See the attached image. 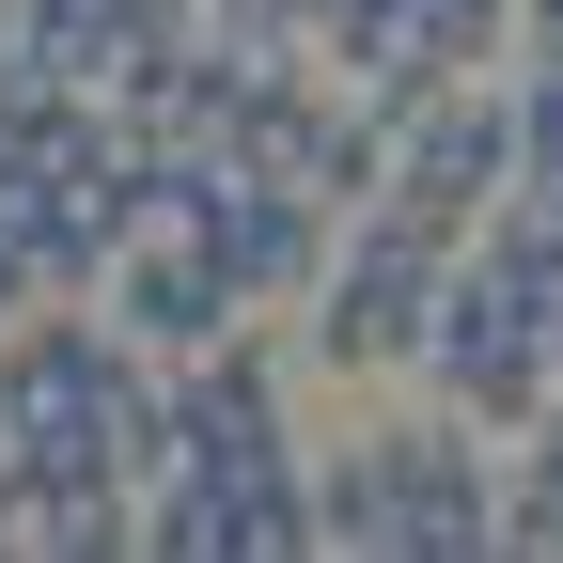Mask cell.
<instances>
[{"instance_id": "cell-1", "label": "cell", "mask_w": 563, "mask_h": 563, "mask_svg": "<svg viewBox=\"0 0 563 563\" xmlns=\"http://www.w3.org/2000/svg\"><path fill=\"white\" fill-rule=\"evenodd\" d=\"M313 501H329V548H376V563L439 548V563H470V548H501V439L454 422V407H422V422H376L361 454H329Z\"/></svg>"}, {"instance_id": "cell-2", "label": "cell", "mask_w": 563, "mask_h": 563, "mask_svg": "<svg viewBox=\"0 0 563 563\" xmlns=\"http://www.w3.org/2000/svg\"><path fill=\"white\" fill-rule=\"evenodd\" d=\"M485 220H422V203H361L344 220V251H329V282H313V361L329 376H407L422 361V329H439V282H454V251H470Z\"/></svg>"}, {"instance_id": "cell-3", "label": "cell", "mask_w": 563, "mask_h": 563, "mask_svg": "<svg viewBox=\"0 0 563 563\" xmlns=\"http://www.w3.org/2000/svg\"><path fill=\"white\" fill-rule=\"evenodd\" d=\"M422 391H439L454 422H485V439H532L548 422V391H563V344L485 282L470 251H454V282H439V329H422Z\"/></svg>"}, {"instance_id": "cell-4", "label": "cell", "mask_w": 563, "mask_h": 563, "mask_svg": "<svg viewBox=\"0 0 563 563\" xmlns=\"http://www.w3.org/2000/svg\"><path fill=\"white\" fill-rule=\"evenodd\" d=\"M501 188H517V95L439 79V95L391 110V188H376V203H422V220H501Z\"/></svg>"}, {"instance_id": "cell-5", "label": "cell", "mask_w": 563, "mask_h": 563, "mask_svg": "<svg viewBox=\"0 0 563 563\" xmlns=\"http://www.w3.org/2000/svg\"><path fill=\"white\" fill-rule=\"evenodd\" d=\"M203 251L235 266V298H251V313H298L313 282H329V251H344V203L298 188V173H235V188H220V220H203Z\"/></svg>"}, {"instance_id": "cell-6", "label": "cell", "mask_w": 563, "mask_h": 563, "mask_svg": "<svg viewBox=\"0 0 563 563\" xmlns=\"http://www.w3.org/2000/svg\"><path fill=\"white\" fill-rule=\"evenodd\" d=\"M173 376V470H266V454H298V407H282V361L235 329V344H203V361H157Z\"/></svg>"}, {"instance_id": "cell-7", "label": "cell", "mask_w": 563, "mask_h": 563, "mask_svg": "<svg viewBox=\"0 0 563 563\" xmlns=\"http://www.w3.org/2000/svg\"><path fill=\"white\" fill-rule=\"evenodd\" d=\"M95 298H110V329L141 344V361H203V344H235V329H251L235 266L203 251V235H141V251L95 282Z\"/></svg>"}, {"instance_id": "cell-8", "label": "cell", "mask_w": 563, "mask_h": 563, "mask_svg": "<svg viewBox=\"0 0 563 563\" xmlns=\"http://www.w3.org/2000/svg\"><path fill=\"white\" fill-rule=\"evenodd\" d=\"M501 548H563V391H548V422L532 439H501Z\"/></svg>"}, {"instance_id": "cell-9", "label": "cell", "mask_w": 563, "mask_h": 563, "mask_svg": "<svg viewBox=\"0 0 563 563\" xmlns=\"http://www.w3.org/2000/svg\"><path fill=\"white\" fill-rule=\"evenodd\" d=\"M32 298H47V282H32V251H16V220H0V329H16Z\"/></svg>"}, {"instance_id": "cell-10", "label": "cell", "mask_w": 563, "mask_h": 563, "mask_svg": "<svg viewBox=\"0 0 563 563\" xmlns=\"http://www.w3.org/2000/svg\"><path fill=\"white\" fill-rule=\"evenodd\" d=\"M298 16H329V0H298Z\"/></svg>"}]
</instances>
